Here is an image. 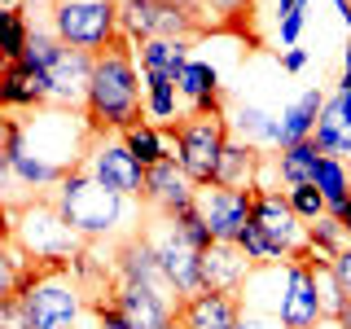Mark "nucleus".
Segmentation results:
<instances>
[{"mask_svg":"<svg viewBox=\"0 0 351 329\" xmlns=\"http://www.w3.org/2000/svg\"><path fill=\"white\" fill-rule=\"evenodd\" d=\"M110 303L123 312V321L132 329H158V325H167L171 316L180 312V303H176V299L149 290V285H132V281H119L114 294H110Z\"/></svg>","mask_w":351,"mask_h":329,"instance_id":"19","label":"nucleus"},{"mask_svg":"<svg viewBox=\"0 0 351 329\" xmlns=\"http://www.w3.org/2000/svg\"><path fill=\"white\" fill-rule=\"evenodd\" d=\"M338 325H343V329H351V303L343 307V316H338Z\"/></svg>","mask_w":351,"mask_h":329,"instance_id":"44","label":"nucleus"},{"mask_svg":"<svg viewBox=\"0 0 351 329\" xmlns=\"http://www.w3.org/2000/svg\"><path fill=\"white\" fill-rule=\"evenodd\" d=\"M312 184L325 193L329 215H338V211L351 202V162H347V158H334V154H325L321 167H316V180H312Z\"/></svg>","mask_w":351,"mask_h":329,"instance_id":"27","label":"nucleus"},{"mask_svg":"<svg viewBox=\"0 0 351 329\" xmlns=\"http://www.w3.org/2000/svg\"><path fill=\"white\" fill-rule=\"evenodd\" d=\"M321 158H325V149L316 145V141H299V145H290V149H277V175H281V184H285V189H294V184H312Z\"/></svg>","mask_w":351,"mask_h":329,"instance_id":"26","label":"nucleus"},{"mask_svg":"<svg viewBox=\"0 0 351 329\" xmlns=\"http://www.w3.org/2000/svg\"><path fill=\"white\" fill-rule=\"evenodd\" d=\"M0 22H5V62H18L27 53L31 22L22 18V9H0Z\"/></svg>","mask_w":351,"mask_h":329,"instance_id":"32","label":"nucleus"},{"mask_svg":"<svg viewBox=\"0 0 351 329\" xmlns=\"http://www.w3.org/2000/svg\"><path fill=\"white\" fill-rule=\"evenodd\" d=\"M167 5H180V9H197V0H167Z\"/></svg>","mask_w":351,"mask_h":329,"instance_id":"45","label":"nucleus"},{"mask_svg":"<svg viewBox=\"0 0 351 329\" xmlns=\"http://www.w3.org/2000/svg\"><path fill=\"white\" fill-rule=\"evenodd\" d=\"M334 9H338V18L347 22V31H351V0H334Z\"/></svg>","mask_w":351,"mask_h":329,"instance_id":"41","label":"nucleus"},{"mask_svg":"<svg viewBox=\"0 0 351 329\" xmlns=\"http://www.w3.org/2000/svg\"><path fill=\"white\" fill-rule=\"evenodd\" d=\"M145 233H149V241H154V250H158L162 277L171 281V290L180 294V299L202 294V250H197L193 241L180 233V224H176V219H167V215H154Z\"/></svg>","mask_w":351,"mask_h":329,"instance_id":"9","label":"nucleus"},{"mask_svg":"<svg viewBox=\"0 0 351 329\" xmlns=\"http://www.w3.org/2000/svg\"><path fill=\"white\" fill-rule=\"evenodd\" d=\"M0 5H5V9H18V0H0Z\"/></svg>","mask_w":351,"mask_h":329,"instance_id":"46","label":"nucleus"},{"mask_svg":"<svg viewBox=\"0 0 351 329\" xmlns=\"http://www.w3.org/2000/svg\"><path fill=\"white\" fill-rule=\"evenodd\" d=\"M189 49H193V40H171V36L136 44L141 75H162V80H180V71L193 62V58H189Z\"/></svg>","mask_w":351,"mask_h":329,"instance_id":"25","label":"nucleus"},{"mask_svg":"<svg viewBox=\"0 0 351 329\" xmlns=\"http://www.w3.org/2000/svg\"><path fill=\"white\" fill-rule=\"evenodd\" d=\"M237 329H285V325L277 321V316H268V312H250V307H246L241 321H237Z\"/></svg>","mask_w":351,"mask_h":329,"instance_id":"36","label":"nucleus"},{"mask_svg":"<svg viewBox=\"0 0 351 329\" xmlns=\"http://www.w3.org/2000/svg\"><path fill=\"white\" fill-rule=\"evenodd\" d=\"M334 272H338V281H343V290H347V299H351V246L334 259Z\"/></svg>","mask_w":351,"mask_h":329,"instance_id":"37","label":"nucleus"},{"mask_svg":"<svg viewBox=\"0 0 351 329\" xmlns=\"http://www.w3.org/2000/svg\"><path fill=\"white\" fill-rule=\"evenodd\" d=\"M241 312H246V307H241L237 294H211V290H202V294H193V299L180 303L184 329H237Z\"/></svg>","mask_w":351,"mask_h":329,"instance_id":"20","label":"nucleus"},{"mask_svg":"<svg viewBox=\"0 0 351 329\" xmlns=\"http://www.w3.org/2000/svg\"><path fill=\"white\" fill-rule=\"evenodd\" d=\"M263 154L259 145H250V141L233 136L224 145V158H219V175L215 184H224V189H255L259 184V171H263Z\"/></svg>","mask_w":351,"mask_h":329,"instance_id":"23","label":"nucleus"},{"mask_svg":"<svg viewBox=\"0 0 351 329\" xmlns=\"http://www.w3.org/2000/svg\"><path fill=\"white\" fill-rule=\"evenodd\" d=\"M119 36L132 44H145V40H197L206 36L197 9H180L167 5V0H119Z\"/></svg>","mask_w":351,"mask_h":329,"instance_id":"8","label":"nucleus"},{"mask_svg":"<svg viewBox=\"0 0 351 329\" xmlns=\"http://www.w3.org/2000/svg\"><path fill=\"white\" fill-rule=\"evenodd\" d=\"M303 5H307V0H277V18H290V14H299Z\"/></svg>","mask_w":351,"mask_h":329,"instance_id":"39","label":"nucleus"},{"mask_svg":"<svg viewBox=\"0 0 351 329\" xmlns=\"http://www.w3.org/2000/svg\"><path fill=\"white\" fill-rule=\"evenodd\" d=\"M303 263L312 268V277H316V294H321L325 321H338V316H343V307H347L351 299H347L343 281H338V272H334V259H303Z\"/></svg>","mask_w":351,"mask_h":329,"instance_id":"31","label":"nucleus"},{"mask_svg":"<svg viewBox=\"0 0 351 329\" xmlns=\"http://www.w3.org/2000/svg\"><path fill=\"white\" fill-rule=\"evenodd\" d=\"M5 241H18L36 263H71L88 246V237L53 197H27V202H5Z\"/></svg>","mask_w":351,"mask_h":329,"instance_id":"4","label":"nucleus"},{"mask_svg":"<svg viewBox=\"0 0 351 329\" xmlns=\"http://www.w3.org/2000/svg\"><path fill=\"white\" fill-rule=\"evenodd\" d=\"M84 119L93 136H123L128 127L145 123V75H141L132 40L119 36L93 58V88H88Z\"/></svg>","mask_w":351,"mask_h":329,"instance_id":"2","label":"nucleus"},{"mask_svg":"<svg viewBox=\"0 0 351 329\" xmlns=\"http://www.w3.org/2000/svg\"><path fill=\"white\" fill-rule=\"evenodd\" d=\"M123 145L136 154L145 167H154V162H162V158H176V145H171V136H167V127H158V123H136V127H128L123 132Z\"/></svg>","mask_w":351,"mask_h":329,"instance_id":"28","label":"nucleus"},{"mask_svg":"<svg viewBox=\"0 0 351 329\" xmlns=\"http://www.w3.org/2000/svg\"><path fill=\"white\" fill-rule=\"evenodd\" d=\"M255 277V263L250 255L237 246V241H211V246L202 250V290L211 294H237L250 285Z\"/></svg>","mask_w":351,"mask_h":329,"instance_id":"16","label":"nucleus"},{"mask_svg":"<svg viewBox=\"0 0 351 329\" xmlns=\"http://www.w3.org/2000/svg\"><path fill=\"white\" fill-rule=\"evenodd\" d=\"M49 88H53V106L58 110H80L88 106V88H93V53L66 49L58 53V62L49 66Z\"/></svg>","mask_w":351,"mask_h":329,"instance_id":"18","label":"nucleus"},{"mask_svg":"<svg viewBox=\"0 0 351 329\" xmlns=\"http://www.w3.org/2000/svg\"><path fill=\"white\" fill-rule=\"evenodd\" d=\"M88 312L97 316V329H132V325L123 321V312H119L110 299H93V303H88Z\"/></svg>","mask_w":351,"mask_h":329,"instance_id":"34","label":"nucleus"},{"mask_svg":"<svg viewBox=\"0 0 351 329\" xmlns=\"http://www.w3.org/2000/svg\"><path fill=\"white\" fill-rule=\"evenodd\" d=\"M338 219H343V233H347V241H351V202L343 206V211H338Z\"/></svg>","mask_w":351,"mask_h":329,"instance_id":"42","label":"nucleus"},{"mask_svg":"<svg viewBox=\"0 0 351 329\" xmlns=\"http://www.w3.org/2000/svg\"><path fill=\"white\" fill-rule=\"evenodd\" d=\"M5 145H0V171L14 189H58L71 171H80L93 149V127L80 110H31V114H5Z\"/></svg>","mask_w":351,"mask_h":329,"instance_id":"1","label":"nucleus"},{"mask_svg":"<svg viewBox=\"0 0 351 329\" xmlns=\"http://www.w3.org/2000/svg\"><path fill=\"white\" fill-rule=\"evenodd\" d=\"M281 66H285L290 75H299L303 66H307V53H303V49H285V53H281Z\"/></svg>","mask_w":351,"mask_h":329,"instance_id":"38","label":"nucleus"},{"mask_svg":"<svg viewBox=\"0 0 351 329\" xmlns=\"http://www.w3.org/2000/svg\"><path fill=\"white\" fill-rule=\"evenodd\" d=\"M184 97V114H219L224 110V84H219V71L206 62H189L176 80Z\"/></svg>","mask_w":351,"mask_h":329,"instance_id":"21","label":"nucleus"},{"mask_svg":"<svg viewBox=\"0 0 351 329\" xmlns=\"http://www.w3.org/2000/svg\"><path fill=\"white\" fill-rule=\"evenodd\" d=\"M312 141L325 154H334V158H347V154H351V88H338V93L325 101Z\"/></svg>","mask_w":351,"mask_h":329,"instance_id":"22","label":"nucleus"},{"mask_svg":"<svg viewBox=\"0 0 351 329\" xmlns=\"http://www.w3.org/2000/svg\"><path fill=\"white\" fill-rule=\"evenodd\" d=\"M49 27L62 36V44L97 58L119 40V0H53Z\"/></svg>","mask_w":351,"mask_h":329,"instance_id":"7","label":"nucleus"},{"mask_svg":"<svg viewBox=\"0 0 351 329\" xmlns=\"http://www.w3.org/2000/svg\"><path fill=\"white\" fill-rule=\"evenodd\" d=\"M53 202L62 206V215L71 219L88 241H106V237H114V233H123V237L141 233V228H136L141 224L136 197H123V193L106 189V184L97 180L88 167L66 175L58 189H53Z\"/></svg>","mask_w":351,"mask_h":329,"instance_id":"3","label":"nucleus"},{"mask_svg":"<svg viewBox=\"0 0 351 329\" xmlns=\"http://www.w3.org/2000/svg\"><path fill=\"white\" fill-rule=\"evenodd\" d=\"M193 211L211 228L215 241H237V233L255 215V189H224V184H202Z\"/></svg>","mask_w":351,"mask_h":329,"instance_id":"13","label":"nucleus"},{"mask_svg":"<svg viewBox=\"0 0 351 329\" xmlns=\"http://www.w3.org/2000/svg\"><path fill=\"white\" fill-rule=\"evenodd\" d=\"M84 167L93 171L106 189H114V193H123V197H136V202L145 197V175H149V167L123 145V136H97L93 149H88V162H84Z\"/></svg>","mask_w":351,"mask_h":329,"instance_id":"11","label":"nucleus"},{"mask_svg":"<svg viewBox=\"0 0 351 329\" xmlns=\"http://www.w3.org/2000/svg\"><path fill=\"white\" fill-rule=\"evenodd\" d=\"M0 106H5V114L49 110L53 106L49 71H36V66H27V62H5V75H0Z\"/></svg>","mask_w":351,"mask_h":329,"instance_id":"17","label":"nucleus"},{"mask_svg":"<svg viewBox=\"0 0 351 329\" xmlns=\"http://www.w3.org/2000/svg\"><path fill=\"white\" fill-rule=\"evenodd\" d=\"M259 233L281 250L285 259H307V224L294 215L285 189H255V215Z\"/></svg>","mask_w":351,"mask_h":329,"instance_id":"12","label":"nucleus"},{"mask_svg":"<svg viewBox=\"0 0 351 329\" xmlns=\"http://www.w3.org/2000/svg\"><path fill=\"white\" fill-rule=\"evenodd\" d=\"M285 329H321L325 321V307H321V294H316V277L303 259H290V263H277V303L272 312Z\"/></svg>","mask_w":351,"mask_h":329,"instance_id":"10","label":"nucleus"},{"mask_svg":"<svg viewBox=\"0 0 351 329\" xmlns=\"http://www.w3.org/2000/svg\"><path fill=\"white\" fill-rule=\"evenodd\" d=\"M338 88H351V40H347V53H343V80H338Z\"/></svg>","mask_w":351,"mask_h":329,"instance_id":"40","label":"nucleus"},{"mask_svg":"<svg viewBox=\"0 0 351 329\" xmlns=\"http://www.w3.org/2000/svg\"><path fill=\"white\" fill-rule=\"evenodd\" d=\"M193 202H197V184L189 180V171H184L176 158L154 162L149 175H145V197H141V206H145L149 215L176 219V215L193 211Z\"/></svg>","mask_w":351,"mask_h":329,"instance_id":"14","label":"nucleus"},{"mask_svg":"<svg viewBox=\"0 0 351 329\" xmlns=\"http://www.w3.org/2000/svg\"><path fill=\"white\" fill-rule=\"evenodd\" d=\"M285 197H290L294 215H299L303 224H312V219L329 215V202H325V193L316 189V184H294V189H285Z\"/></svg>","mask_w":351,"mask_h":329,"instance_id":"33","label":"nucleus"},{"mask_svg":"<svg viewBox=\"0 0 351 329\" xmlns=\"http://www.w3.org/2000/svg\"><path fill=\"white\" fill-rule=\"evenodd\" d=\"M325 101H329V97L321 93V88H307L299 101L285 106L281 110V145L277 149H290V145H299V141H312L316 136V123H321Z\"/></svg>","mask_w":351,"mask_h":329,"instance_id":"24","label":"nucleus"},{"mask_svg":"<svg viewBox=\"0 0 351 329\" xmlns=\"http://www.w3.org/2000/svg\"><path fill=\"white\" fill-rule=\"evenodd\" d=\"M110 259H114V272H119V281L149 285V290L167 294V299H176V303H184L180 294L171 290V281L162 277L158 250H154V241H149V233H145V228H141V233H132V237H119V241H114V250H110Z\"/></svg>","mask_w":351,"mask_h":329,"instance_id":"15","label":"nucleus"},{"mask_svg":"<svg viewBox=\"0 0 351 329\" xmlns=\"http://www.w3.org/2000/svg\"><path fill=\"white\" fill-rule=\"evenodd\" d=\"M351 246L343 233V219L338 215H321L307 224V259H338Z\"/></svg>","mask_w":351,"mask_h":329,"instance_id":"30","label":"nucleus"},{"mask_svg":"<svg viewBox=\"0 0 351 329\" xmlns=\"http://www.w3.org/2000/svg\"><path fill=\"white\" fill-rule=\"evenodd\" d=\"M228 123H233V136L250 141V145H259V141H263V145H272V149L281 145V119L263 114L259 106H241Z\"/></svg>","mask_w":351,"mask_h":329,"instance_id":"29","label":"nucleus"},{"mask_svg":"<svg viewBox=\"0 0 351 329\" xmlns=\"http://www.w3.org/2000/svg\"><path fill=\"white\" fill-rule=\"evenodd\" d=\"M171 145H176V162L189 171V180L202 189V184H215L219 175V158H224V145L233 141V123L228 114H184L180 123L167 127Z\"/></svg>","mask_w":351,"mask_h":329,"instance_id":"6","label":"nucleus"},{"mask_svg":"<svg viewBox=\"0 0 351 329\" xmlns=\"http://www.w3.org/2000/svg\"><path fill=\"white\" fill-rule=\"evenodd\" d=\"M158 329H184V321H180V312H176V316H171L167 325H158Z\"/></svg>","mask_w":351,"mask_h":329,"instance_id":"43","label":"nucleus"},{"mask_svg":"<svg viewBox=\"0 0 351 329\" xmlns=\"http://www.w3.org/2000/svg\"><path fill=\"white\" fill-rule=\"evenodd\" d=\"M303 27H307V5L299 9V14H290V18H277V31H281V44H299V36H303Z\"/></svg>","mask_w":351,"mask_h":329,"instance_id":"35","label":"nucleus"},{"mask_svg":"<svg viewBox=\"0 0 351 329\" xmlns=\"http://www.w3.org/2000/svg\"><path fill=\"white\" fill-rule=\"evenodd\" d=\"M18 299L27 307L31 329H75L88 307L84 285L71 277V263H40L36 277L18 290Z\"/></svg>","mask_w":351,"mask_h":329,"instance_id":"5","label":"nucleus"}]
</instances>
